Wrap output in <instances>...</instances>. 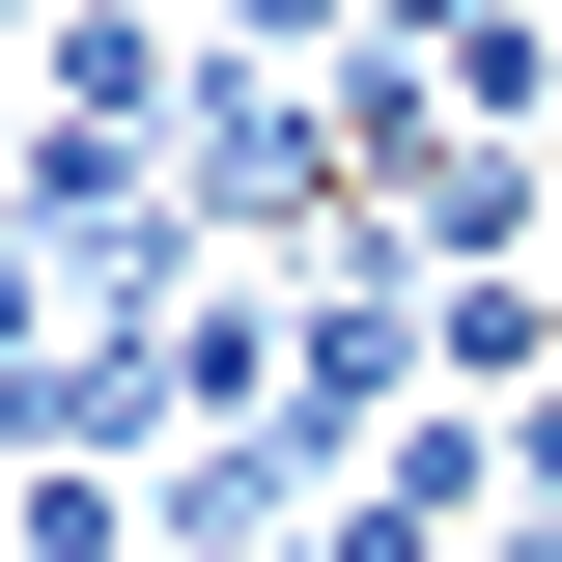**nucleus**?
<instances>
[{
  "label": "nucleus",
  "mask_w": 562,
  "mask_h": 562,
  "mask_svg": "<svg viewBox=\"0 0 562 562\" xmlns=\"http://www.w3.org/2000/svg\"><path fill=\"white\" fill-rule=\"evenodd\" d=\"M422 85H450V113L506 140V113H562V29H450V57H422Z\"/></svg>",
  "instance_id": "1"
}]
</instances>
